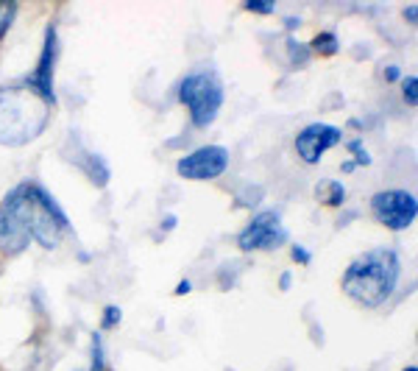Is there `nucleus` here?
Segmentation results:
<instances>
[{"mask_svg": "<svg viewBox=\"0 0 418 371\" xmlns=\"http://www.w3.org/2000/svg\"><path fill=\"white\" fill-rule=\"evenodd\" d=\"M115 324H120V310H118V307H107V316H103V327L112 329Z\"/></svg>", "mask_w": 418, "mask_h": 371, "instance_id": "nucleus-18", "label": "nucleus"}, {"mask_svg": "<svg viewBox=\"0 0 418 371\" xmlns=\"http://www.w3.org/2000/svg\"><path fill=\"white\" fill-rule=\"evenodd\" d=\"M179 101L190 109L192 126L206 129L212 126L224 107V84L215 70H195L179 87Z\"/></svg>", "mask_w": 418, "mask_h": 371, "instance_id": "nucleus-4", "label": "nucleus"}, {"mask_svg": "<svg viewBox=\"0 0 418 371\" xmlns=\"http://www.w3.org/2000/svg\"><path fill=\"white\" fill-rule=\"evenodd\" d=\"M371 210H374V218L379 224H385L388 229H407L412 226L415 215H418V204H415V196L407 193V190H385V193H376L371 199Z\"/></svg>", "mask_w": 418, "mask_h": 371, "instance_id": "nucleus-5", "label": "nucleus"}, {"mask_svg": "<svg viewBox=\"0 0 418 371\" xmlns=\"http://www.w3.org/2000/svg\"><path fill=\"white\" fill-rule=\"evenodd\" d=\"M246 9L248 12H257V15H273V3H257V0H248V3H246Z\"/></svg>", "mask_w": 418, "mask_h": 371, "instance_id": "nucleus-17", "label": "nucleus"}, {"mask_svg": "<svg viewBox=\"0 0 418 371\" xmlns=\"http://www.w3.org/2000/svg\"><path fill=\"white\" fill-rule=\"evenodd\" d=\"M290 56H293V62H296V64H304L309 53H307V51H304L298 42H290Z\"/></svg>", "mask_w": 418, "mask_h": 371, "instance_id": "nucleus-19", "label": "nucleus"}, {"mask_svg": "<svg viewBox=\"0 0 418 371\" xmlns=\"http://www.w3.org/2000/svg\"><path fill=\"white\" fill-rule=\"evenodd\" d=\"M287 243V229L276 212H260L237 237V246L243 251H265V248H279Z\"/></svg>", "mask_w": 418, "mask_h": 371, "instance_id": "nucleus-7", "label": "nucleus"}, {"mask_svg": "<svg viewBox=\"0 0 418 371\" xmlns=\"http://www.w3.org/2000/svg\"><path fill=\"white\" fill-rule=\"evenodd\" d=\"M51 120V107L28 87H0V145H26Z\"/></svg>", "mask_w": 418, "mask_h": 371, "instance_id": "nucleus-2", "label": "nucleus"}, {"mask_svg": "<svg viewBox=\"0 0 418 371\" xmlns=\"http://www.w3.org/2000/svg\"><path fill=\"white\" fill-rule=\"evenodd\" d=\"M31 243L23 212H20V201L17 193L12 190L3 204H0V251L3 254H20L26 251V246Z\"/></svg>", "mask_w": 418, "mask_h": 371, "instance_id": "nucleus-9", "label": "nucleus"}, {"mask_svg": "<svg viewBox=\"0 0 418 371\" xmlns=\"http://www.w3.org/2000/svg\"><path fill=\"white\" fill-rule=\"evenodd\" d=\"M415 15H418V9H415V6L404 9V17H410V23H415Z\"/></svg>", "mask_w": 418, "mask_h": 371, "instance_id": "nucleus-22", "label": "nucleus"}, {"mask_svg": "<svg viewBox=\"0 0 418 371\" xmlns=\"http://www.w3.org/2000/svg\"><path fill=\"white\" fill-rule=\"evenodd\" d=\"M293 260H298L301 265H307L309 262V251H304L301 246H293Z\"/></svg>", "mask_w": 418, "mask_h": 371, "instance_id": "nucleus-21", "label": "nucleus"}, {"mask_svg": "<svg viewBox=\"0 0 418 371\" xmlns=\"http://www.w3.org/2000/svg\"><path fill=\"white\" fill-rule=\"evenodd\" d=\"M15 190H17L20 212H23L31 240H37L42 248H56L67 229V218L53 201V196H48L39 184H20Z\"/></svg>", "mask_w": 418, "mask_h": 371, "instance_id": "nucleus-3", "label": "nucleus"}, {"mask_svg": "<svg viewBox=\"0 0 418 371\" xmlns=\"http://www.w3.org/2000/svg\"><path fill=\"white\" fill-rule=\"evenodd\" d=\"M401 262L393 248H371L360 254L343 273V291L365 307H379L396 291Z\"/></svg>", "mask_w": 418, "mask_h": 371, "instance_id": "nucleus-1", "label": "nucleus"}, {"mask_svg": "<svg viewBox=\"0 0 418 371\" xmlns=\"http://www.w3.org/2000/svg\"><path fill=\"white\" fill-rule=\"evenodd\" d=\"M312 48L321 51V53H335L338 51V37L335 34H321V37H316Z\"/></svg>", "mask_w": 418, "mask_h": 371, "instance_id": "nucleus-14", "label": "nucleus"}, {"mask_svg": "<svg viewBox=\"0 0 418 371\" xmlns=\"http://www.w3.org/2000/svg\"><path fill=\"white\" fill-rule=\"evenodd\" d=\"M388 78H390V81H393V78H399V70H396V67H390V70H388Z\"/></svg>", "mask_w": 418, "mask_h": 371, "instance_id": "nucleus-24", "label": "nucleus"}, {"mask_svg": "<svg viewBox=\"0 0 418 371\" xmlns=\"http://www.w3.org/2000/svg\"><path fill=\"white\" fill-rule=\"evenodd\" d=\"M56 59H59V34H56L53 26H48V28H45L42 53H39V59H37L34 73L28 75V89H34L48 107L56 104V92H53V70H56Z\"/></svg>", "mask_w": 418, "mask_h": 371, "instance_id": "nucleus-8", "label": "nucleus"}, {"mask_svg": "<svg viewBox=\"0 0 418 371\" xmlns=\"http://www.w3.org/2000/svg\"><path fill=\"white\" fill-rule=\"evenodd\" d=\"M349 148H352L354 154H357V162H360V165H371V156H368V151H365V148H363L360 143H352Z\"/></svg>", "mask_w": 418, "mask_h": 371, "instance_id": "nucleus-20", "label": "nucleus"}, {"mask_svg": "<svg viewBox=\"0 0 418 371\" xmlns=\"http://www.w3.org/2000/svg\"><path fill=\"white\" fill-rule=\"evenodd\" d=\"M415 87H418V81H415V75H410V78L404 81V101H407L410 107L418 104V98H415Z\"/></svg>", "mask_w": 418, "mask_h": 371, "instance_id": "nucleus-16", "label": "nucleus"}, {"mask_svg": "<svg viewBox=\"0 0 418 371\" xmlns=\"http://www.w3.org/2000/svg\"><path fill=\"white\" fill-rule=\"evenodd\" d=\"M340 129L329 126V123H312L307 129H301V134L296 137V154L307 162V165H316L321 162V156L335 148L340 143Z\"/></svg>", "mask_w": 418, "mask_h": 371, "instance_id": "nucleus-10", "label": "nucleus"}, {"mask_svg": "<svg viewBox=\"0 0 418 371\" xmlns=\"http://www.w3.org/2000/svg\"><path fill=\"white\" fill-rule=\"evenodd\" d=\"M92 371H103V343H100V335H92Z\"/></svg>", "mask_w": 418, "mask_h": 371, "instance_id": "nucleus-15", "label": "nucleus"}, {"mask_svg": "<svg viewBox=\"0 0 418 371\" xmlns=\"http://www.w3.org/2000/svg\"><path fill=\"white\" fill-rule=\"evenodd\" d=\"M229 168V151L224 145H203L195 148L192 154L181 156L176 170L179 176L190 179V181H209V179H218L224 176Z\"/></svg>", "mask_w": 418, "mask_h": 371, "instance_id": "nucleus-6", "label": "nucleus"}, {"mask_svg": "<svg viewBox=\"0 0 418 371\" xmlns=\"http://www.w3.org/2000/svg\"><path fill=\"white\" fill-rule=\"evenodd\" d=\"M404 371H418V368H415V365H410V368H404Z\"/></svg>", "mask_w": 418, "mask_h": 371, "instance_id": "nucleus-25", "label": "nucleus"}, {"mask_svg": "<svg viewBox=\"0 0 418 371\" xmlns=\"http://www.w3.org/2000/svg\"><path fill=\"white\" fill-rule=\"evenodd\" d=\"M176 293H190V282H181V285H179V291H176Z\"/></svg>", "mask_w": 418, "mask_h": 371, "instance_id": "nucleus-23", "label": "nucleus"}, {"mask_svg": "<svg viewBox=\"0 0 418 371\" xmlns=\"http://www.w3.org/2000/svg\"><path fill=\"white\" fill-rule=\"evenodd\" d=\"M343 199H346V190H343V184L340 181H329L327 184V204L329 207H338V204H343Z\"/></svg>", "mask_w": 418, "mask_h": 371, "instance_id": "nucleus-13", "label": "nucleus"}, {"mask_svg": "<svg viewBox=\"0 0 418 371\" xmlns=\"http://www.w3.org/2000/svg\"><path fill=\"white\" fill-rule=\"evenodd\" d=\"M15 15H17V3H6V0H0V39H3L15 23Z\"/></svg>", "mask_w": 418, "mask_h": 371, "instance_id": "nucleus-12", "label": "nucleus"}, {"mask_svg": "<svg viewBox=\"0 0 418 371\" xmlns=\"http://www.w3.org/2000/svg\"><path fill=\"white\" fill-rule=\"evenodd\" d=\"M67 145H73V151L67 154V159L70 162H75L87 176H89V181L92 184H98V188H107V181H109V165L103 162L98 154H92L75 134L67 140Z\"/></svg>", "mask_w": 418, "mask_h": 371, "instance_id": "nucleus-11", "label": "nucleus"}]
</instances>
